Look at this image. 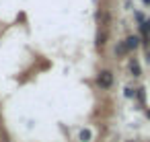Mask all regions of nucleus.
<instances>
[{"label":"nucleus","instance_id":"obj_1","mask_svg":"<svg viewBox=\"0 0 150 142\" xmlns=\"http://www.w3.org/2000/svg\"><path fill=\"white\" fill-rule=\"evenodd\" d=\"M97 84L101 89H111V84H113V72L111 70H101L99 76H97Z\"/></svg>","mask_w":150,"mask_h":142},{"label":"nucleus","instance_id":"obj_2","mask_svg":"<svg viewBox=\"0 0 150 142\" xmlns=\"http://www.w3.org/2000/svg\"><path fill=\"white\" fill-rule=\"evenodd\" d=\"M138 45H140V37H136V35H129V37L125 39V48H127V52L136 50Z\"/></svg>","mask_w":150,"mask_h":142},{"label":"nucleus","instance_id":"obj_3","mask_svg":"<svg viewBox=\"0 0 150 142\" xmlns=\"http://www.w3.org/2000/svg\"><path fill=\"white\" fill-rule=\"evenodd\" d=\"M107 37H109V31H107V29L99 31V35H97V45H99V48H103V45L107 43Z\"/></svg>","mask_w":150,"mask_h":142},{"label":"nucleus","instance_id":"obj_4","mask_svg":"<svg viewBox=\"0 0 150 142\" xmlns=\"http://www.w3.org/2000/svg\"><path fill=\"white\" fill-rule=\"evenodd\" d=\"M129 70H132V74H134V76H140V74H142V70H140V64H138L136 60H132V62H129Z\"/></svg>","mask_w":150,"mask_h":142},{"label":"nucleus","instance_id":"obj_5","mask_svg":"<svg viewBox=\"0 0 150 142\" xmlns=\"http://www.w3.org/2000/svg\"><path fill=\"white\" fill-rule=\"evenodd\" d=\"M91 136H93L91 130H82V132L78 134V140H80V142H91Z\"/></svg>","mask_w":150,"mask_h":142},{"label":"nucleus","instance_id":"obj_6","mask_svg":"<svg viewBox=\"0 0 150 142\" xmlns=\"http://www.w3.org/2000/svg\"><path fill=\"white\" fill-rule=\"evenodd\" d=\"M115 54L117 56H123V54H127V48H125V41H121L117 48H115Z\"/></svg>","mask_w":150,"mask_h":142},{"label":"nucleus","instance_id":"obj_7","mask_svg":"<svg viewBox=\"0 0 150 142\" xmlns=\"http://www.w3.org/2000/svg\"><path fill=\"white\" fill-rule=\"evenodd\" d=\"M134 93H136V91H132V89H125V97H132Z\"/></svg>","mask_w":150,"mask_h":142},{"label":"nucleus","instance_id":"obj_8","mask_svg":"<svg viewBox=\"0 0 150 142\" xmlns=\"http://www.w3.org/2000/svg\"><path fill=\"white\" fill-rule=\"evenodd\" d=\"M146 29H150V19H148V21H146Z\"/></svg>","mask_w":150,"mask_h":142},{"label":"nucleus","instance_id":"obj_9","mask_svg":"<svg viewBox=\"0 0 150 142\" xmlns=\"http://www.w3.org/2000/svg\"><path fill=\"white\" fill-rule=\"evenodd\" d=\"M144 4H150V0H144Z\"/></svg>","mask_w":150,"mask_h":142},{"label":"nucleus","instance_id":"obj_10","mask_svg":"<svg viewBox=\"0 0 150 142\" xmlns=\"http://www.w3.org/2000/svg\"><path fill=\"white\" fill-rule=\"evenodd\" d=\"M148 117H150V111H148Z\"/></svg>","mask_w":150,"mask_h":142}]
</instances>
